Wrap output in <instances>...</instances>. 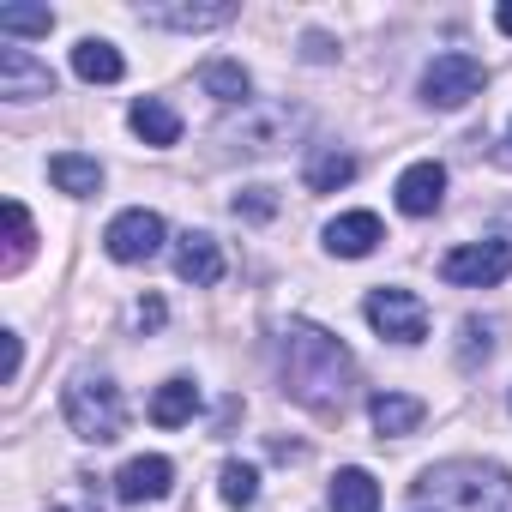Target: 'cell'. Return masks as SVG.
<instances>
[{"label": "cell", "mask_w": 512, "mask_h": 512, "mask_svg": "<svg viewBox=\"0 0 512 512\" xmlns=\"http://www.w3.org/2000/svg\"><path fill=\"white\" fill-rule=\"evenodd\" d=\"M278 368H284V392L314 416H338L350 404V392H356V356L344 350V338H332L314 320L284 326Z\"/></svg>", "instance_id": "6da1fadb"}, {"label": "cell", "mask_w": 512, "mask_h": 512, "mask_svg": "<svg viewBox=\"0 0 512 512\" xmlns=\"http://www.w3.org/2000/svg\"><path fill=\"white\" fill-rule=\"evenodd\" d=\"M422 512H512V476L482 458H440L410 482Z\"/></svg>", "instance_id": "7a4b0ae2"}, {"label": "cell", "mask_w": 512, "mask_h": 512, "mask_svg": "<svg viewBox=\"0 0 512 512\" xmlns=\"http://www.w3.org/2000/svg\"><path fill=\"white\" fill-rule=\"evenodd\" d=\"M67 428L79 434V440H91V446H109V440H121V428H127V404H121V386L115 380H103V374H79L73 386H67Z\"/></svg>", "instance_id": "3957f363"}, {"label": "cell", "mask_w": 512, "mask_h": 512, "mask_svg": "<svg viewBox=\"0 0 512 512\" xmlns=\"http://www.w3.org/2000/svg\"><path fill=\"white\" fill-rule=\"evenodd\" d=\"M512 272V241H464L440 260V278L458 290H494Z\"/></svg>", "instance_id": "277c9868"}, {"label": "cell", "mask_w": 512, "mask_h": 512, "mask_svg": "<svg viewBox=\"0 0 512 512\" xmlns=\"http://www.w3.org/2000/svg\"><path fill=\"white\" fill-rule=\"evenodd\" d=\"M488 85V73H482V61L476 55H434L428 67H422V103H434V109H464L476 91Z\"/></svg>", "instance_id": "5b68a950"}, {"label": "cell", "mask_w": 512, "mask_h": 512, "mask_svg": "<svg viewBox=\"0 0 512 512\" xmlns=\"http://www.w3.org/2000/svg\"><path fill=\"white\" fill-rule=\"evenodd\" d=\"M362 314H368V326H374L380 338H392V344H422V338H428V308H422V296H410V290H374V296L362 302Z\"/></svg>", "instance_id": "8992f818"}, {"label": "cell", "mask_w": 512, "mask_h": 512, "mask_svg": "<svg viewBox=\"0 0 512 512\" xmlns=\"http://www.w3.org/2000/svg\"><path fill=\"white\" fill-rule=\"evenodd\" d=\"M103 247H109V260H121V266H145V260L163 253V217L145 211V205H133V211H121L103 229Z\"/></svg>", "instance_id": "52a82bcc"}, {"label": "cell", "mask_w": 512, "mask_h": 512, "mask_svg": "<svg viewBox=\"0 0 512 512\" xmlns=\"http://www.w3.org/2000/svg\"><path fill=\"white\" fill-rule=\"evenodd\" d=\"M296 127H302V109H290V103H272V109H253V115H241V127H229L223 139H229L235 151L266 157V151L290 145V133H296Z\"/></svg>", "instance_id": "ba28073f"}, {"label": "cell", "mask_w": 512, "mask_h": 512, "mask_svg": "<svg viewBox=\"0 0 512 512\" xmlns=\"http://www.w3.org/2000/svg\"><path fill=\"white\" fill-rule=\"evenodd\" d=\"M0 97H7V103L55 97V73H49V61H37L31 49H0Z\"/></svg>", "instance_id": "9c48e42d"}, {"label": "cell", "mask_w": 512, "mask_h": 512, "mask_svg": "<svg viewBox=\"0 0 512 512\" xmlns=\"http://www.w3.org/2000/svg\"><path fill=\"white\" fill-rule=\"evenodd\" d=\"M440 199H446V169H440L434 157H422V163H410V169L398 175V211H404V217H434Z\"/></svg>", "instance_id": "30bf717a"}, {"label": "cell", "mask_w": 512, "mask_h": 512, "mask_svg": "<svg viewBox=\"0 0 512 512\" xmlns=\"http://www.w3.org/2000/svg\"><path fill=\"white\" fill-rule=\"evenodd\" d=\"M169 482H175V464H169V458H157V452L127 458V464L115 470V494H121L127 506H139V500H163V494H169Z\"/></svg>", "instance_id": "8fae6325"}, {"label": "cell", "mask_w": 512, "mask_h": 512, "mask_svg": "<svg viewBox=\"0 0 512 512\" xmlns=\"http://www.w3.org/2000/svg\"><path fill=\"white\" fill-rule=\"evenodd\" d=\"M380 241H386V229H380L374 211H344V217L326 223V247L338 253V260H368Z\"/></svg>", "instance_id": "7c38bea8"}, {"label": "cell", "mask_w": 512, "mask_h": 512, "mask_svg": "<svg viewBox=\"0 0 512 512\" xmlns=\"http://www.w3.org/2000/svg\"><path fill=\"white\" fill-rule=\"evenodd\" d=\"M175 278L181 284H217L223 278V253H217V241L205 235V229H187L181 241H175Z\"/></svg>", "instance_id": "4fadbf2b"}, {"label": "cell", "mask_w": 512, "mask_h": 512, "mask_svg": "<svg viewBox=\"0 0 512 512\" xmlns=\"http://www.w3.org/2000/svg\"><path fill=\"white\" fill-rule=\"evenodd\" d=\"M368 416H374L380 440H404V434H416V428H422L428 404H422V398H410V392H374V398H368Z\"/></svg>", "instance_id": "5bb4252c"}, {"label": "cell", "mask_w": 512, "mask_h": 512, "mask_svg": "<svg viewBox=\"0 0 512 512\" xmlns=\"http://www.w3.org/2000/svg\"><path fill=\"white\" fill-rule=\"evenodd\" d=\"M235 7L211 0V7H139V25H157V31H217L229 25Z\"/></svg>", "instance_id": "9a60e30c"}, {"label": "cell", "mask_w": 512, "mask_h": 512, "mask_svg": "<svg viewBox=\"0 0 512 512\" xmlns=\"http://www.w3.org/2000/svg\"><path fill=\"white\" fill-rule=\"evenodd\" d=\"M73 73H79L85 85H115V79L127 73V61H121V49H115L109 37H85V43L73 49Z\"/></svg>", "instance_id": "2e32d148"}, {"label": "cell", "mask_w": 512, "mask_h": 512, "mask_svg": "<svg viewBox=\"0 0 512 512\" xmlns=\"http://www.w3.org/2000/svg\"><path fill=\"white\" fill-rule=\"evenodd\" d=\"M127 121H133V133H139V139H145V145H157V151H163V145H175V139H181V115H175V109H169V103H163V97H139V103H133V115H127Z\"/></svg>", "instance_id": "e0dca14e"}, {"label": "cell", "mask_w": 512, "mask_h": 512, "mask_svg": "<svg viewBox=\"0 0 512 512\" xmlns=\"http://www.w3.org/2000/svg\"><path fill=\"white\" fill-rule=\"evenodd\" d=\"M49 181L61 193H73V199H91L103 187V163L97 157H79V151H61V157H49Z\"/></svg>", "instance_id": "ac0fdd59"}, {"label": "cell", "mask_w": 512, "mask_h": 512, "mask_svg": "<svg viewBox=\"0 0 512 512\" xmlns=\"http://www.w3.org/2000/svg\"><path fill=\"white\" fill-rule=\"evenodd\" d=\"M302 181H308V193H338V187H350V181H356V157H350V151H338V145H326V151H314V157H308Z\"/></svg>", "instance_id": "d6986e66"}, {"label": "cell", "mask_w": 512, "mask_h": 512, "mask_svg": "<svg viewBox=\"0 0 512 512\" xmlns=\"http://www.w3.org/2000/svg\"><path fill=\"white\" fill-rule=\"evenodd\" d=\"M332 512H380V482H374L362 464L338 470V476H332Z\"/></svg>", "instance_id": "ffe728a7"}, {"label": "cell", "mask_w": 512, "mask_h": 512, "mask_svg": "<svg viewBox=\"0 0 512 512\" xmlns=\"http://www.w3.org/2000/svg\"><path fill=\"white\" fill-rule=\"evenodd\" d=\"M193 410H199V386L193 380H163L157 398H151V422L157 428H181V422H193Z\"/></svg>", "instance_id": "44dd1931"}, {"label": "cell", "mask_w": 512, "mask_h": 512, "mask_svg": "<svg viewBox=\"0 0 512 512\" xmlns=\"http://www.w3.org/2000/svg\"><path fill=\"white\" fill-rule=\"evenodd\" d=\"M37 253V229H31V211L19 199H7V260H0V272H25V260Z\"/></svg>", "instance_id": "7402d4cb"}, {"label": "cell", "mask_w": 512, "mask_h": 512, "mask_svg": "<svg viewBox=\"0 0 512 512\" xmlns=\"http://www.w3.org/2000/svg\"><path fill=\"white\" fill-rule=\"evenodd\" d=\"M199 85H205L217 103H247V91H253V79H247L241 61H205V67H199Z\"/></svg>", "instance_id": "603a6c76"}, {"label": "cell", "mask_w": 512, "mask_h": 512, "mask_svg": "<svg viewBox=\"0 0 512 512\" xmlns=\"http://www.w3.org/2000/svg\"><path fill=\"white\" fill-rule=\"evenodd\" d=\"M217 488H223V500H229V506H253V500H260V470L229 458V464L217 470Z\"/></svg>", "instance_id": "cb8c5ba5"}, {"label": "cell", "mask_w": 512, "mask_h": 512, "mask_svg": "<svg viewBox=\"0 0 512 512\" xmlns=\"http://www.w3.org/2000/svg\"><path fill=\"white\" fill-rule=\"evenodd\" d=\"M0 31H7V37H49L55 13L49 7H0Z\"/></svg>", "instance_id": "d4e9b609"}, {"label": "cell", "mask_w": 512, "mask_h": 512, "mask_svg": "<svg viewBox=\"0 0 512 512\" xmlns=\"http://www.w3.org/2000/svg\"><path fill=\"white\" fill-rule=\"evenodd\" d=\"M488 356H494V326L464 320V326H458V368H482Z\"/></svg>", "instance_id": "484cf974"}, {"label": "cell", "mask_w": 512, "mask_h": 512, "mask_svg": "<svg viewBox=\"0 0 512 512\" xmlns=\"http://www.w3.org/2000/svg\"><path fill=\"white\" fill-rule=\"evenodd\" d=\"M49 512H103V500H97V488H91L85 476H73V482L49 500Z\"/></svg>", "instance_id": "4316f807"}, {"label": "cell", "mask_w": 512, "mask_h": 512, "mask_svg": "<svg viewBox=\"0 0 512 512\" xmlns=\"http://www.w3.org/2000/svg\"><path fill=\"white\" fill-rule=\"evenodd\" d=\"M278 211V193L272 187H241L235 193V217H253V223H260V217H272Z\"/></svg>", "instance_id": "83f0119b"}, {"label": "cell", "mask_w": 512, "mask_h": 512, "mask_svg": "<svg viewBox=\"0 0 512 512\" xmlns=\"http://www.w3.org/2000/svg\"><path fill=\"white\" fill-rule=\"evenodd\" d=\"M133 326H139V332H157V326H163V302H157V296H145V302L133 308Z\"/></svg>", "instance_id": "f1b7e54d"}, {"label": "cell", "mask_w": 512, "mask_h": 512, "mask_svg": "<svg viewBox=\"0 0 512 512\" xmlns=\"http://www.w3.org/2000/svg\"><path fill=\"white\" fill-rule=\"evenodd\" d=\"M302 55H308V61H332L338 49H332V37H320V31H308V37H302Z\"/></svg>", "instance_id": "f546056e"}, {"label": "cell", "mask_w": 512, "mask_h": 512, "mask_svg": "<svg viewBox=\"0 0 512 512\" xmlns=\"http://www.w3.org/2000/svg\"><path fill=\"white\" fill-rule=\"evenodd\" d=\"M0 338H7V386L19 380V362H25V344H19V332H0Z\"/></svg>", "instance_id": "4dcf8cb0"}, {"label": "cell", "mask_w": 512, "mask_h": 512, "mask_svg": "<svg viewBox=\"0 0 512 512\" xmlns=\"http://www.w3.org/2000/svg\"><path fill=\"white\" fill-rule=\"evenodd\" d=\"M494 25H500V31L512 37V0H506V7H494Z\"/></svg>", "instance_id": "1f68e13d"}]
</instances>
